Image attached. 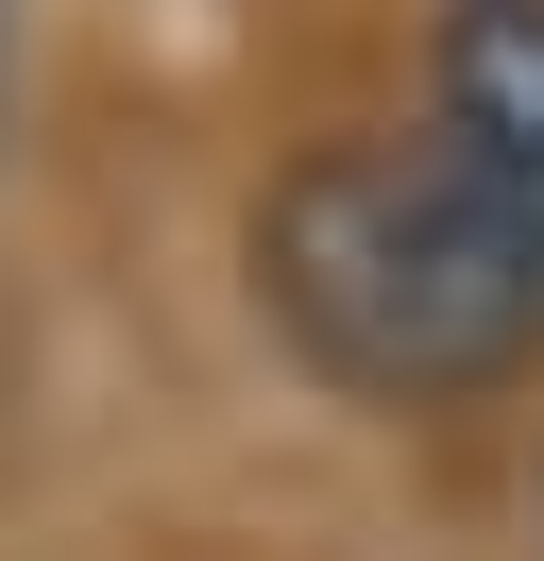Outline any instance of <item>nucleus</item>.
<instances>
[{
  "label": "nucleus",
  "instance_id": "f257e3e1",
  "mask_svg": "<svg viewBox=\"0 0 544 561\" xmlns=\"http://www.w3.org/2000/svg\"><path fill=\"white\" fill-rule=\"evenodd\" d=\"M256 307L358 409H476L544 375V255L442 137H306L256 187Z\"/></svg>",
  "mask_w": 544,
  "mask_h": 561
},
{
  "label": "nucleus",
  "instance_id": "f03ea898",
  "mask_svg": "<svg viewBox=\"0 0 544 561\" xmlns=\"http://www.w3.org/2000/svg\"><path fill=\"white\" fill-rule=\"evenodd\" d=\"M426 137L510 205V239L544 255V0H442L426 35Z\"/></svg>",
  "mask_w": 544,
  "mask_h": 561
},
{
  "label": "nucleus",
  "instance_id": "7ed1b4c3",
  "mask_svg": "<svg viewBox=\"0 0 544 561\" xmlns=\"http://www.w3.org/2000/svg\"><path fill=\"white\" fill-rule=\"evenodd\" d=\"M0 103H18V51H0Z\"/></svg>",
  "mask_w": 544,
  "mask_h": 561
}]
</instances>
